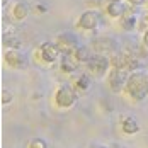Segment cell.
Segmentation results:
<instances>
[{"instance_id": "obj_1", "label": "cell", "mask_w": 148, "mask_h": 148, "mask_svg": "<svg viewBox=\"0 0 148 148\" xmlns=\"http://www.w3.org/2000/svg\"><path fill=\"white\" fill-rule=\"evenodd\" d=\"M126 90L128 94L133 97L134 101H143L148 94V77L147 73H134L130 75L128 84H126Z\"/></svg>"}, {"instance_id": "obj_2", "label": "cell", "mask_w": 148, "mask_h": 148, "mask_svg": "<svg viewBox=\"0 0 148 148\" xmlns=\"http://www.w3.org/2000/svg\"><path fill=\"white\" fill-rule=\"evenodd\" d=\"M56 46L60 48V51H63L65 55H70L72 51H77V48H78V41H77L75 36L68 34V32H65V34L58 36V39H56Z\"/></svg>"}, {"instance_id": "obj_3", "label": "cell", "mask_w": 148, "mask_h": 148, "mask_svg": "<svg viewBox=\"0 0 148 148\" xmlns=\"http://www.w3.org/2000/svg\"><path fill=\"white\" fill-rule=\"evenodd\" d=\"M75 101H77V95L68 85H63V87L58 89V92H56V104L60 107H70V106L75 104Z\"/></svg>"}, {"instance_id": "obj_4", "label": "cell", "mask_w": 148, "mask_h": 148, "mask_svg": "<svg viewBox=\"0 0 148 148\" xmlns=\"http://www.w3.org/2000/svg\"><path fill=\"white\" fill-rule=\"evenodd\" d=\"M128 78H130V77L126 75V70H118V68H114V70L109 73V85H111V89L114 90V92H119V90L128 84Z\"/></svg>"}, {"instance_id": "obj_5", "label": "cell", "mask_w": 148, "mask_h": 148, "mask_svg": "<svg viewBox=\"0 0 148 148\" xmlns=\"http://www.w3.org/2000/svg\"><path fill=\"white\" fill-rule=\"evenodd\" d=\"M99 22H101V15L97 14L95 10H87L78 19V26L82 29H94V27L99 26Z\"/></svg>"}, {"instance_id": "obj_6", "label": "cell", "mask_w": 148, "mask_h": 148, "mask_svg": "<svg viewBox=\"0 0 148 148\" xmlns=\"http://www.w3.org/2000/svg\"><path fill=\"white\" fill-rule=\"evenodd\" d=\"M89 68L92 73L95 75H102L106 73V70L109 68V60L102 56V55H97V56H92V60L89 61Z\"/></svg>"}, {"instance_id": "obj_7", "label": "cell", "mask_w": 148, "mask_h": 148, "mask_svg": "<svg viewBox=\"0 0 148 148\" xmlns=\"http://www.w3.org/2000/svg\"><path fill=\"white\" fill-rule=\"evenodd\" d=\"M58 55H60V48L53 43H43L41 45V58L48 61V63H53L58 60Z\"/></svg>"}, {"instance_id": "obj_8", "label": "cell", "mask_w": 148, "mask_h": 148, "mask_svg": "<svg viewBox=\"0 0 148 148\" xmlns=\"http://www.w3.org/2000/svg\"><path fill=\"white\" fill-rule=\"evenodd\" d=\"M5 61L14 68H24L26 66V56L17 49H9L5 53Z\"/></svg>"}, {"instance_id": "obj_9", "label": "cell", "mask_w": 148, "mask_h": 148, "mask_svg": "<svg viewBox=\"0 0 148 148\" xmlns=\"http://www.w3.org/2000/svg\"><path fill=\"white\" fill-rule=\"evenodd\" d=\"M130 5H124L123 2H111L107 5V14L111 17H123V15L128 12Z\"/></svg>"}, {"instance_id": "obj_10", "label": "cell", "mask_w": 148, "mask_h": 148, "mask_svg": "<svg viewBox=\"0 0 148 148\" xmlns=\"http://www.w3.org/2000/svg\"><path fill=\"white\" fill-rule=\"evenodd\" d=\"M123 131L128 134H134L140 131V124H138V121L133 118V116H128V118L123 119Z\"/></svg>"}, {"instance_id": "obj_11", "label": "cell", "mask_w": 148, "mask_h": 148, "mask_svg": "<svg viewBox=\"0 0 148 148\" xmlns=\"http://www.w3.org/2000/svg\"><path fill=\"white\" fill-rule=\"evenodd\" d=\"M75 60L77 61H87L89 63L92 60V51H90L89 46H78L77 51H75Z\"/></svg>"}, {"instance_id": "obj_12", "label": "cell", "mask_w": 148, "mask_h": 148, "mask_svg": "<svg viewBox=\"0 0 148 148\" xmlns=\"http://www.w3.org/2000/svg\"><path fill=\"white\" fill-rule=\"evenodd\" d=\"M12 14H14V17L15 19H19V21L26 19L27 14H29V7H27V3H26V2H19V3H15Z\"/></svg>"}, {"instance_id": "obj_13", "label": "cell", "mask_w": 148, "mask_h": 148, "mask_svg": "<svg viewBox=\"0 0 148 148\" xmlns=\"http://www.w3.org/2000/svg\"><path fill=\"white\" fill-rule=\"evenodd\" d=\"M112 39H109V38H102V39H97L95 43H94V48L101 53V51H109V49H112Z\"/></svg>"}, {"instance_id": "obj_14", "label": "cell", "mask_w": 148, "mask_h": 148, "mask_svg": "<svg viewBox=\"0 0 148 148\" xmlns=\"http://www.w3.org/2000/svg\"><path fill=\"white\" fill-rule=\"evenodd\" d=\"M77 65H78V61L77 60H72L70 58V55H65L63 56V61H61V68L65 70V72H73L75 68H77Z\"/></svg>"}, {"instance_id": "obj_15", "label": "cell", "mask_w": 148, "mask_h": 148, "mask_svg": "<svg viewBox=\"0 0 148 148\" xmlns=\"http://www.w3.org/2000/svg\"><path fill=\"white\" fill-rule=\"evenodd\" d=\"M134 24H136V19H134V15H130V14H124L123 15V27L124 29H133Z\"/></svg>"}, {"instance_id": "obj_16", "label": "cell", "mask_w": 148, "mask_h": 148, "mask_svg": "<svg viewBox=\"0 0 148 148\" xmlns=\"http://www.w3.org/2000/svg\"><path fill=\"white\" fill-rule=\"evenodd\" d=\"M77 87L80 90H87L90 87V78H89V75H82L78 80H77Z\"/></svg>"}, {"instance_id": "obj_17", "label": "cell", "mask_w": 148, "mask_h": 148, "mask_svg": "<svg viewBox=\"0 0 148 148\" xmlns=\"http://www.w3.org/2000/svg\"><path fill=\"white\" fill-rule=\"evenodd\" d=\"M29 148H48V147H46L45 140H41V138H34V140L31 141Z\"/></svg>"}, {"instance_id": "obj_18", "label": "cell", "mask_w": 148, "mask_h": 148, "mask_svg": "<svg viewBox=\"0 0 148 148\" xmlns=\"http://www.w3.org/2000/svg\"><path fill=\"white\" fill-rule=\"evenodd\" d=\"M2 102L3 104L12 102V94H10L9 90H3V92H2Z\"/></svg>"}, {"instance_id": "obj_19", "label": "cell", "mask_w": 148, "mask_h": 148, "mask_svg": "<svg viewBox=\"0 0 148 148\" xmlns=\"http://www.w3.org/2000/svg\"><path fill=\"white\" fill-rule=\"evenodd\" d=\"M147 26H148V15H145V17L141 19V31H145Z\"/></svg>"}, {"instance_id": "obj_20", "label": "cell", "mask_w": 148, "mask_h": 148, "mask_svg": "<svg viewBox=\"0 0 148 148\" xmlns=\"http://www.w3.org/2000/svg\"><path fill=\"white\" fill-rule=\"evenodd\" d=\"M130 2V5H141L143 3V0H128Z\"/></svg>"}, {"instance_id": "obj_21", "label": "cell", "mask_w": 148, "mask_h": 148, "mask_svg": "<svg viewBox=\"0 0 148 148\" xmlns=\"http://www.w3.org/2000/svg\"><path fill=\"white\" fill-rule=\"evenodd\" d=\"M143 45L148 48V31H145V34H143Z\"/></svg>"}, {"instance_id": "obj_22", "label": "cell", "mask_w": 148, "mask_h": 148, "mask_svg": "<svg viewBox=\"0 0 148 148\" xmlns=\"http://www.w3.org/2000/svg\"><path fill=\"white\" fill-rule=\"evenodd\" d=\"M111 2H123V0H111Z\"/></svg>"}]
</instances>
